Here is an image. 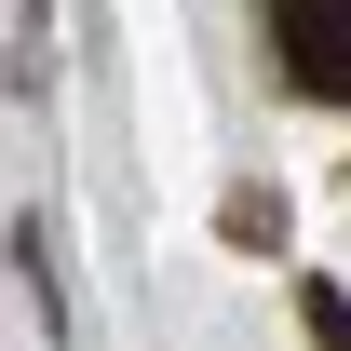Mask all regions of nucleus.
I'll list each match as a JSON object with an SVG mask.
<instances>
[{
  "label": "nucleus",
  "mask_w": 351,
  "mask_h": 351,
  "mask_svg": "<svg viewBox=\"0 0 351 351\" xmlns=\"http://www.w3.org/2000/svg\"><path fill=\"white\" fill-rule=\"evenodd\" d=\"M270 68L311 108H338L351 95V0H270Z\"/></svg>",
  "instance_id": "f257e3e1"
}]
</instances>
